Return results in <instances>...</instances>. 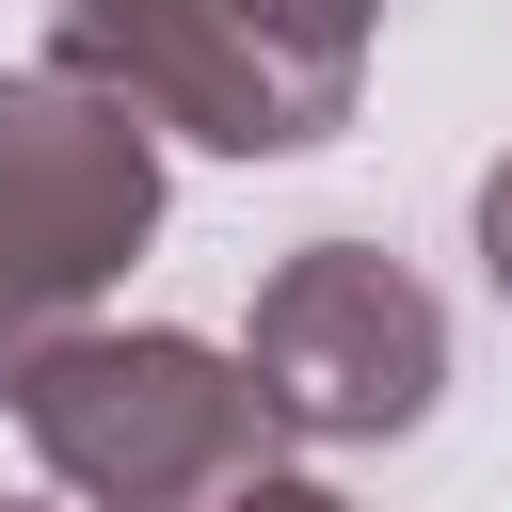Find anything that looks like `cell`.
<instances>
[{
	"mask_svg": "<svg viewBox=\"0 0 512 512\" xmlns=\"http://www.w3.org/2000/svg\"><path fill=\"white\" fill-rule=\"evenodd\" d=\"M0 400L80 512H224L240 480H272V416H256L240 352H208L176 320H128V336L64 320L0 368Z\"/></svg>",
	"mask_w": 512,
	"mask_h": 512,
	"instance_id": "1",
	"label": "cell"
},
{
	"mask_svg": "<svg viewBox=\"0 0 512 512\" xmlns=\"http://www.w3.org/2000/svg\"><path fill=\"white\" fill-rule=\"evenodd\" d=\"M80 80H112L160 144L208 160H304L352 128L368 32L336 0H64L48 16Z\"/></svg>",
	"mask_w": 512,
	"mask_h": 512,
	"instance_id": "2",
	"label": "cell"
},
{
	"mask_svg": "<svg viewBox=\"0 0 512 512\" xmlns=\"http://www.w3.org/2000/svg\"><path fill=\"white\" fill-rule=\"evenodd\" d=\"M160 240V128L64 48L0 80V368Z\"/></svg>",
	"mask_w": 512,
	"mask_h": 512,
	"instance_id": "3",
	"label": "cell"
},
{
	"mask_svg": "<svg viewBox=\"0 0 512 512\" xmlns=\"http://www.w3.org/2000/svg\"><path fill=\"white\" fill-rule=\"evenodd\" d=\"M240 384L272 432L304 448H384L448 400V304L384 256V240H304L256 272V320H240Z\"/></svg>",
	"mask_w": 512,
	"mask_h": 512,
	"instance_id": "4",
	"label": "cell"
},
{
	"mask_svg": "<svg viewBox=\"0 0 512 512\" xmlns=\"http://www.w3.org/2000/svg\"><path fill=\"white\" fill-rule=\"evenodd\" d=\"M464 224H480V288H496V304H512V144H496V160H480V208H464Z\"/></svg>",
	"mask_w": 512,
	"mask_h": 512,
	"instance_id": "5",
	"label": "cell"
},
{
	"mask_svg": "<svg viewBox=\"0 0 512 512\" xmlns=\"http://www.w3.org/2000/svg\"><path fill=\"white\" fill-rule=\"evenodd\" d=\"M224 512H352V496H336V480H288V464H272V480H240Z\"/></svg>",
	"mask_w": 512,
	"mask_h": 512,
	"instance_id": "6",
	"label": "cell"
},
{
	"mask_svg": "<svg viewBox=\"0 0 512 512\" xmlns=\"http://www.w3.org/2000/svg\"><path fill=\"white\" fill-rule=\"evenodd\" d=\"M336 16H352V32H368V16H384V0H336Z\"/></svg>",
	"mask_w": 512,
	"mask_h": 512,
	"instance_id": "7",
	"label": "cell"
},
{
	"mask_svg": "<svg viewBox=\"0 0 512 512\" xmlns=\"http://www.w3.org/2000/svg\"><path fill=\"white\" fill-rule=\"evenodd\" d=\"M0 512H16V496H0Z\"/></svg>",
	"mask_w": 512,
	"mask_h": 512,
	"instance_id": "8",
	"label": "cell"
}]
</instances>
